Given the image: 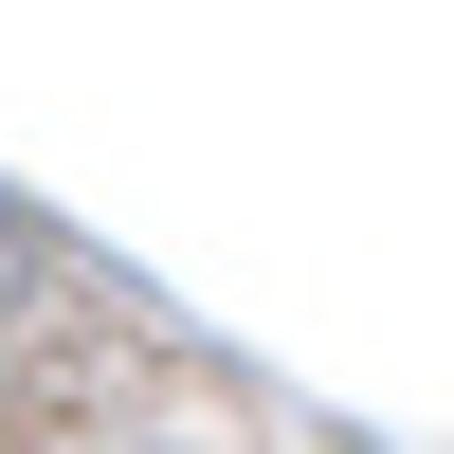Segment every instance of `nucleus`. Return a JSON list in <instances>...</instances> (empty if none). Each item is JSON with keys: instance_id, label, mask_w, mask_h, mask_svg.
Segmentation results:
<instances>
[{"instance_id": "obj_1", "label": "nucleus", "mask_w": 454, "mask_h": 454, "mask_svg": "<svg viewBox=\"0 0 454 454\" xmlns=\"http://www.w3.org/2000/svg\"><path fill=\"white\" fill-rule=\"evenodd\" d=\"M0 436H273V400L0 200Z\"/></svg>"}]
</instances>
